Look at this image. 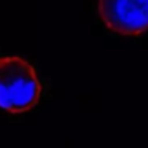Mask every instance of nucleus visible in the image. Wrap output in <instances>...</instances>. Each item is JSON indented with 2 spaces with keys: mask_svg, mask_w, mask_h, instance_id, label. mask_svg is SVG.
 Here are the masks:
<instances>
[{
  "mask_svg": "<svg viewBox=\"0 0 148 148\" xmlns=\"http://www.w3.org/2000/svg\"><path fill=\"white\" fill-rule=\"evenodd\" d=\"M42 86L34 67L21 58L0 59V108L23 113L38 103Z\"/></svg>",
  "mask_w": 148,
  "mask_h": 148,
  "instance_id": "nucleus-1",
  "label": "nucleus"
},
{
  "mask_svg": "<svg viewBox=\"0 0 148 148\" xmlns=\"http://www.w3.org/2000/svg\"><path fill=\"white\" fill-rule=\"evenodd\" d=\"M99 13L116 34L140 35L148 30V0H99Z\"/></svg>",
  "mask_w": 148,
  "mask_h": 148,
  "instance_id": "nucleus-2",
  "label": "nucleus"
}]
</instances>
